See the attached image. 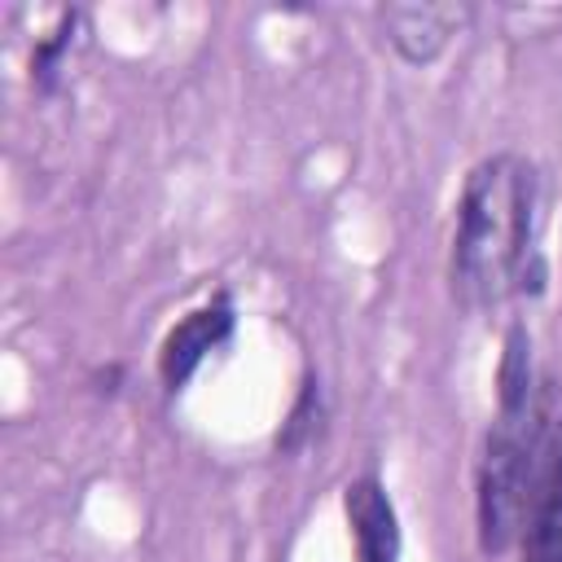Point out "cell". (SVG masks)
<instances>
[{
    "label": "cell",
    "instance_id": "1",
    "mask_svg": "<svg viewBox=\"0 0 562 562\" xmlns=\"http://www.w3.org/2000/svg\"><path fill=\"white\" fill-rule=\"evenodd\" d=\"M536 237L540 171L522 154H492L474 162L457 198L448 250L452 299L470 312H487L514 294H540L544 259Z\"/></svg>",
    "mask_w": 562,
    "mask_h": 562
},
{
    "label": "cell",
    "instance_id": "2",
    "mask_svg": "<svg viewBox=\"0 0 562 562\" xmlns=\"http://www.w3.org/2000/svg\"><path fill=\"white\" fill-rule=\"evenodd\" d=\"M553 417L544 386L531 369V338L522 325L505 334L501 369H496V422L483 439L479 474H474V522L479 549L505 553L522 536V518L531 505V487L544 461Z\"/></svg>",
    "mask_w": 562,
    "mask_h": 562
},
{
    "label": "cell",
    "instance_id": "3",
    "mask_svg": "<svg viewBox=\"0 0 562 562\" xmlns=\"http://www.w3.org/2000/svg\"><path fill=\"white\" fill-rule=\"evenodd\" d=\"M233 325H237V312H233V299H228L224 290H220L215 299H206L202 307L184 312V316L167 329V338H162V347H158V378H162V386H167L171 395L184 391V382L198 373V364H202L215 347L228 342Z\"/></svg>",
    "mask_w": 562,
    "mask_h": 562
},
{
    "label": "cell",
    "instance_id": "4",
    "mask_svg": "<svg viewBox=\"0 0 562 562\" xmlns=\"http://www.w3.org/2000/svg\"><path fill=\"white\" fill-rule=\"evenodd\" d=\"M342 514H347L356 562H400V549H404L400 518L378 474H356L342 487Z\"/></svg>",
    "mask_w": 562,
    "mask_h": 562
},
{
    "label": "cell",
    "instance_id": "5",
    "mask_svg": "<svg viewBox=\"0 0 562 562\" xmlns=\"http://www.w3.org/2000/svg\"><path fill=\"white\" fill-rule=\"evenodd\" d=\"M522 562H562V417H553L522 518Z\"/></svg>",
    "mask_w": 562,
    "mask_h": 562
},
{
    "label": "cell",
    "instance_id": "6",
    "mask_svg": "<svg viewBox=\"0 0 562 562\" xmlns=\"http://www.w3.org/2000/svg\"><path fill=\"white\" fill-rule=\"evenodd\" d=\"M465 18H470L465 4H386L382 31H386V44L408 66H426L448 48V40L465 26Z\"/></svg>",
    "mask_w": 562,
    "mask_h": 562
},
{
    "label": "cell",
    "instance_id": "7",
    "mask_svg": "<svg viewBox=\"0 0 562 562\" xmlns=\"http://www.w3.org/2000/svg\"><path fill=\"white\" fill-rule=\"evenodd\" d=\"M321 417V408H316V386L312 382H303V395H299V404H294V413H290V422H285V430H281V448H299L307 435H312V422L307 417Z\"/></svg>",
    "mask_w": 562,
    "mask_h": 562
}]
</instances>
